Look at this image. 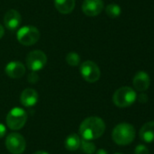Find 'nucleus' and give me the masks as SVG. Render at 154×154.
I'll return each instance as SVG.
<instances>
[{"label":"nucleus","instance_id":"f257e3e1","mask_svg":"<svg viewBox=\"0 0 154 154\" xmlns=\"http://www.w3.org/2000/svg\"><path fill=\"white\" fill-rule=\"evenodd\" d=\"M105 131L104 121L98 116L85 118L80 125L79 135L82 139L93 141L100 138Z\"/></svg>","mask_w":154,"mask_h":154},{"label":"nucleus","instance_id":"f03ea898","mask_svg":"<svg viewBox=\"0 0 154 154\" xmlns=\"http://www.w3.org/2000/svg\"><path fill=\"white\" fill-rule=\"evenodd\" d=\"M135 128L133 125L128 123H122L117 125L112 133L113 142L122 146L131 144L135 139Z\"/></svg>","mask_w":154,"mask_h":154},{"label":"nucleus","instance_id":"7ed1b4c3","mask_svg":"<svg viewBox=\"0 0 154 154\" xmlns=\"http://www.w3.org/2000/svg\"><path fill=\"white\" fill-rule=\"evenodd\" d=\"M137 99V94L135 90L130 87H123L118 88L113 96V101L118 107L124 108L131 106Z\"/></svg>","mask_w":154,"mask_h":154},{"label":"nucleus","instance_id":"20e7f679","mask_svg":"<svg viewBox=\"0 0 154 154\" xmlns=\"http://www.w3.org/2000/svg\"><path fill=\"white\" fill-rule=\"evenodd\" d=\"M16 38L21 44L25 46H31L38 42L40 38V32L35 26L25 25L18 29Z\"/></svg>","mask_w":154,"mask_h":154},{"label":"nucleus","instance_id":"39448f33","mask_svg":"<svg viewBox=\"0 0 154 154\" xmlns=\"http://www.w3.org/2000/svg\"><path fill=\"white\" fill-rule=\"evenodd\" d=\"M27 120L26 112L21 107H14L6 116V125L11 130L22 129Z\"/></svg>","mask_w":154,"mask_h":154},{"label":"nucleus","instance_id":"423d86ee","mask_svg":"<svg viewBox=\"0 0 154 154\" xmlns=\"http://www.w3.org/2000/svg\"><path fill=\"white\" fill-rule=\"evenodd\" d=\"M47 62L45 53L40 50L30 51L26 56V66L31 71H39L43 69Z\"/></svg>","mask_w":154,"mask_h":154},{"label":"nucleus","instance_id":"0eeeda50","mask_svg":"<svg viewBox=\"0 0 154 154\" xmlns=\"http://www.w3.org/2000/svg\"><path fill=\"white\" fill-rule=\"evenodd\" d=\"M80 73L83 79L89 83L98 81L101 77V70L98 65L92 60H86L81 64Z\"/></svg>","mask_w":154,"mask_h":154},{"label":"nucleus","instance_id":"6e6552de","mask_svg":"<svg viewBox=\"0 0 154 154\" xmlns=\"http://www.w3.org/2000/svg\"><path fill=\"white\" fill-rule=\"evenodd\" d=\"M25 140L24 136L18 133H11L5 139V147L12 154H21L25 150Z\"/></svg>","mask_w":154,"mask_h":154},{"label":"nucleus","instance_id":"1a4fd4ad","mask_svg":"<svg viewBox=\"0 0 154 154\" xmlns=\"http://www.w3.org/2000/svg\"><path fill=\"white\" fill-rule=\"evenodd\" d=\"M103 0H84L82 10L87 16H97L103 10Z\"/></svg>","mask_w":154,"mask_h":154},{"label":"nucleus","instance_id":"9d476101","mask_svg":"<svg viewBox=\"0 0 154 154\" xmlns=\"http://www.w3.org/2000/svg\"><path fill=\"white\" fill-rule=\"evenodd\" d=\"M21 21H22L21 14L15 9L8 10L4 16L5 26L10 31H14V30L18 29L19 25L21 23Z\"/></svg>","mask_w":154,"mask_h":154},{"label":"nucleus","instance_id":"9b49d317","mask_svg":"<svg viewBox=\"0 0 154 154\" xmlns=\"http://www.w3.org/2000/svg\"><path fill=\"white\" fill-rule=\"evenodd\" d=\"M5 74L11 79H20L25 73V67L20 61H10L5 68Z\"/></svg>","mask_w":154,"mask_h":154},{"label":"nucleus","instance_id":"f8f14e48","mask_svg":"<svg viewBox=\"0 0 154 154\" xmlns=\"http://www.w3.org/2000/svg\"><path fill=\"white\" fill-rule=\"evenodd\" d=\"M133 84L136 90L143 92L149 88L151 85V78L145 71H139L134 76Z\"/></svg>","mask_w":154,"mask_h":154},{"label":"nucleus","instance_id":"ddd939ff","mask_svg":"<svg viewBox=\"0 0 154 154\" xmlns=\"http://www.w3.org/2000/svg\"><path fill=\"white\" fill-rule=\"evenodd\" d=\"M20 102L25 107H32L38 102V93L33 88H25L21 93Z\"/></svg>","mask_w":154,"mask_h":154},{"label":"nucleus","instance_id":"4468645a","mask_svg":"<svg viewBox=\"0 0 154 154\" xmlns=\"http://www.w3.org/2000/svg\"><path fill=\"white\" fill-rule=\"evenodd\" d=\"M140 138L148 143L154 142V121L148 122L143 125L140 130Z\"/></svg>","mask_w":154,"mask_h":154},{"label":"nucleus","instance_id":"2eb2a0df","mask_svg":"<svg viewBox=\"0 0 154 154\" xmlns=\"http://www.w3.org/2000/svg\"><path fill=\"white\" fill-rule=\"evenodd\" d=\"M54 6L59 13L68 14L74 9L75 0H54Z\"/></svg>","mask_w":154,"mask_h":154},{"label":"nucleus","instance_id":"dca6fc26","mask_svg":"<svg viewBox=\"0 0 154 154\" xmlns=\"http://www.w3.org/2000/svg\"><path fill=\"white\" fill-rule=\"evenodd\" d=\"M81 144V137L77 134H69L64 141V147L70 152H74L79 150Z\"/></svg>","mask_w":154,"mask_h":154},{"label":"nucleus","instance_id":"f3484780","mask_svg":"<svg viewBox=\"0 0 154 154\" xmlns=\"http://www.w3.org/2000/svg\"><path fill=\"white\" fill-rule=\"evenodd\" d=\"M79 149L84 154H93L96 152V146L93 142L82 138H81V144Z\"/></svg>","mask_w":154,"mask_h":154},{"label":"nucleus","instance_id":"a211bd4d","mask_svg":"<svg viewBox=\"0 0 154 154\" xmlns=\"http://www.w3.org/2000/svg\"><path fill=\"white\" fill-rule=\"evenodd\" d=\"M105 12L109 17L117 18L122 14V9H121V6L117 4H110L106 6Z\"/></svg>","mask_w":154,"mask_h":154},{"label":"nucleus","instance_id":"6ab92c4d","mask_svg":"<svg viewBox=\"0 0 154 154\" xmlns=\"http://www.w3.org/2000/svg\"><path fill=\"white\" fill-rule=\"evenodd\" d=\"M65 60L68 63V65L72 66V67H76L80 64L81 62V59L78 53L74 52V51H71L69 52L66 57H65Z\"/></svg>","mask_w":154,"mask_h":154},{"label":"nucleus","instance_id":"aec40b11","mask_svg":"<svg viewBox=\"0 0 154 154\" xmlns=\"http://www.w3.org/2000/svg\"><path fill=\"white\" fill-rule=\"evenodd\" d=\"M39 80V76L35 71H31L27 77V81L31 84H35Z\"/></svg>","mask_w":154,"mask_h":154},{"label":"nucleus","instance_id":"412c9836","mask_svg":"<svg viewBox=\"0 0 154 154\" xmlns=\"http://www.w3.org/2000/svg\"><path fill=\"white\" fill-rule=\"evenodd\" d=\"M134 153L135 154H149V149L145 146V145H143V144H139L137 145V147L135 148L134 150Z\"/></svg>","mask_w":154,"mask_h":154},{"label":"nucleus","instance_id":"4be33fe9","mask_svg":"<svg viewBox=\"0 0 154 154\" xmlns=\"http://www.w3.org/2000/svg\"><path fill=\"white\" fill-rule=\"evenodd\" d=\"M138 98V100H139V102L140 103H143V104H145L147 101H148V96L146 95V94H141L140 96H139V97H137Z\"/></svg>","mask_w":154,"mask_h":154},{"label":"nucleus","instance_id":"5701e85b","mask_svg":"<svg viewBox=\"0 0 154 154\" xmlns=\"http://www.w3.org/2000/svg\"><path fill=\"white\" fill-rule=\"evenodd\" d=\"M6 134V127L3 125V124H0V139L3 138Z\"/></svg>","mask_w":154,"mask_h":154},{"label":"nucleus","instance_id":"b1692460","mask_svg":"<svg viewBox=\"0 0 154 154\" xmlns=\"http://www.w3.org/2000/svg\"><path fill=\"white\" fill-rule=\"evenodd\" d=\"M95 154H108V152L103 149H99L98 151L95 152Z\"/></svg>","mask_w":154,"mask_h":154},{"label":"nucleus","instance_id":"393cba45","mask_svg":"<svg viewBox=\"0 0 154 154\" xmlns=\"http://www.w3.org/2000/svg\"><path fill=\"white\" fill-rule=\"evenodd\" d=\"M4 34H5V29H4V27L0 24V39L4 36Z\"/></svg>","mask_w":154,"mask_h":154},{"label":"nucleus","instance_id":"a878e982","mask_svg":"<svg viewBox=\"0 0 154 154\" xmlns=\"http://www.w3.org/2000/svg\"><path fill=\"white\" fill-rule=\"evenodd\" d=\"M33 154H49V153H48V152H46L39 151V152H34Z\"/></svg>","mask_w":154,"mask_h":154},{"label":"nucleus","instance_id":"bb28decb","mask_svg":"<svg viewBox=\"0 0 154 154\" xmlns=\"http://www.w3.org/2000/svg\"><path fill=\"white\" fill-rule=\"evenodd\" d=\"M114 154H123V153H121V152H116V153H114Z\"/></svg>","mask_w":154,"mask_h":154}]
</instances>
